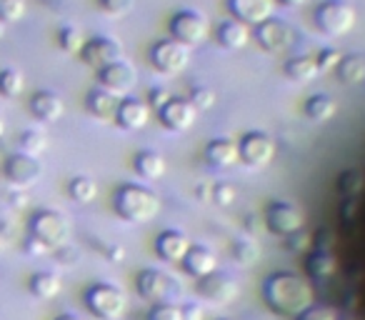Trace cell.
Returning a JSON list of instances; mask_svg holds the SVG:
<instances>
[{
	"mask_svg": "<svg viewBox=\"0 0 365 320\" xmlns=\"http://www.w3.org/2000/svg\"><path fill=\"white\" fill-rule=\"evenodd\" d=\"M263 298L275 313L280 315H298L313 303V290H310L308 280L300 278L288 270H278V273L268 275L263 283Z\"/></svg>",
	"mask_w": 365,
	"mask_h": 320,
	"instance_id": "6da1fadb",
	"label": "cell"
},
{
	"mask_svg": "<svg viewBox=\"0 0 365 320\" xmlns=\"http://www.w3.org/2000/svg\"><path fill=\"white\" fill-rule=\"evenodd\" d=\"M160 210V198L150 188L128 183L115 193V213L128 223H148Z\"/></svg>",
	"mask_w": 365,
	"mask_h": 320,
	"instance_id": "7a4b0ae2",
	"label": "cell"
},
{
	"mask_svg": "<svg viewBox=\"0 0 365 320\" xmlns=\"http://www.w3.org/2000/svg\"><path fill=\"white\" fill-rule=\"evenodd\" d=\"M313 21L323 36L343 38L353 31L355 21H358V13H355V8L350 6L348 0H323L315 8Z\"/></svg>",
	"mask_w": 365,
	"mask_h": 320,
	"instance_id": "3957f363",
	"label": "cell"
},
{
	"mask_svg": "<svg viewBox=\"0 0 365 320\" xmlns=\"http://www.w3.org/2000/svg\"><path fill=\"white\" fill-rule=\"evenodd\" d=\"M31 238L43 243L48 250H58L71 240V223L61 210H38L31 218Z\"/></svg>",
	"mask_w": 365,
	"mask_h": 320,
	"instance_id": "277c9868",
	"label": "cell"
},
{
	"mask_svg": "<svg viewBox=\"0 0 365 320\" xmlns=\"http://www.w3.org/2000/svg\"><path fill=\"white\" fill-rule=\"evenodd\" d=\"M86 308L101 320H118L128 308L125 293L118 285L96 283L86 293Z\"/></svg>",
	"mask_w": 365,
	"mask_h": 320,
	"instance_id": "5b68a950",
	"label": "cell"
},
{
	"mask_svg": "<svg viewBox=\"0 0 365 320\" xmlns=\"http://www.w3.org/2000/svg\"><path fill=\"white\" fill-rule=\"evenodd\" d=\"M168 31H170V38L182 46H200V43L208 38V21L200 11L195 8H182V11L173 13L170 23H168Z\"/></svg>",
	"mask_w": 365,
	"mask_h": 320,
	"instance_id": "8992f818",
	"label": "cell"
},
{
	"mask_svg": "<svg viewBox=\"0 0 365 320\" xmlns=\"http://www.w3.org/2000/svg\"><path fill=\"white\" fill-rule=\"evenodd\" d=\"M148 58H150V66L158 73H163V76H178V73H182L190 66V48L173 41V38L170 41H158L153 43Z\"/></svg>",
	"mask_w": 365,
	"mask_h": 320,
	"instance_id": "52a82bcc",
	"label": "cell"
},
{
	"mask_svg": "<svg viewBox=\"0 0 365 320\" xmlns=\"http://www.w3.org/2000/svg\"><path fill=\"white\" fill-rule=\"evenodd\" d=\"M303 220V210L288 200H273L265 208V225L270 228V233L280 235V238H290V235L300 233Z\"/></svg>",
	"mask_w": 365,
	"mask_h": 320,
	"instance_id": "ba28073f",
	"label": "cell"
},
{
	"mask_svg": "<svg viewBox=\"0 0 365 320\" xmlns=\"http://www.w3.org/2000/svg\"><path fill=\"white\" fill-rule=\"evenodd\" d=\"M123 56H125V48L113 36L91 38V41H86V46H83V51H81V61L86 63V66L96 68V71L110 66V63L123 61Z\"/></svg>",
	"mask_w": 365,
	"mask_h": 320,
	"instance_id": "9c48e42d",
	"label": "cell"
},
{
	"mask_svg": "<svg viewBox=\"0 0 365 320\" xmlns=\"http://www.w3.org/2000/svg\"><path fill=\"white\" fill-rule=\"evenodd\" d=\"M6 180L13 188H33L43 175V163L38 160V155H28V153H16L6 160Z\"/></svg>",
	"mask_w": 365,
	"mask_h": 320,
	"instance_id": "30bf717a",
	"label": "cell"
},
{
	"mask_svg": "<svg viewBox=\"0 0 365 320\" xmlns=\"http://www.w3.org/2000/svg\"><path fill=\"white\" fill-rule=\"evenodd\" d=\"M238 153L240 160H243L248 168H265L275 158V140L268 135V133H245L238 143Z\"/></svg>",
	"mask_w": 365,
	"mask_h": 320,
	"instance_id": "8fae6325",
	"label": "cell"
},
{
	"mask_svg": "<svg viewBox=\"0 0 365 320\" xmlns=\"http://www.w3.org/2000/svg\"><path fill=\"white\" fill-rule=\"evenodd\" d=\"M253 38L263 51L283 53L295 43V31H293V26H288V23L280 21V18H268V21H263L260 26H255Z\"/></svg>",
	"mask_w": 365,
	"mask_h": 320,
	"instance_id": "7c38bea8",
	"label": "cell"
},
{
	"mask_svg": "<svg viewBox=\"0 0 365 320\" xmlns=\"http://www.w3.org/2000/svg\"><path fill=\"white\" fill-rule=\"evenodd\" d=\"M138 293L145 300H155V303H170L180 288H178L175 278H170L168 273L155 268H148L138 275Z\"/></svg>",
	"mask_w": 365,
	"mask_h": 320,
	"instance_id": "4fadbf2b",
	"label": "cell"
},
{
	"mask_svg": "<svg viewBox=\"0 0 365 320\" xmlns=\"http://www.w3.org/2000/svg\"><path fill=\"white\" fill-rule=\"evenodd\" d=\"M135 83H138V71L125 58L98 71V86L106 88L113 96H125V93H130L135 88Z\"/></svg>",
	"mask_w": 365,
	"mask_h": 320,
	"instance_id": "5bb4252c",
	"label": "cell"
},
{
	"mask_svg": "<svg viewBox=\"0 0 365 320\" xmlns=\"http://www.w3.org/2000/svg\"><path fill=\"white\" fill-rule=\"evenodd\" d=\"M195 120H198V110H195L190 100L170 98V100L160 108V123L168 128V130L185 133L195 125Z\"/></svg>",
	"mask_w": 365,
	"mask_h": 320,
	"instance_id": "9a60e30c",
	"label": "cell"
},
{
	"mask_svg": "<svg viewBox=\"0 0 365 320\" xmlns=\"http://www.w3.org/2000/svg\"><path fill=\"white\" fill-rule=\"evenodd\" d=\"M198 295L215 305H225L238 295V285H235V280L230 278V275L215 270V273L198 280Z\"/></svg>",
	"mask_w": 365,
	"mask_h": 320,
	"instance_id": "2e32d148",
	"label": "cell"
},
{
	"mask_svg": "<svg viewBox=\"0 0 365 320\" xmlns=\"http://www.w3.org/2000/svg\"><path fill=\"white\" fill-rule=\"evenodd\" d=\"M225 3H228V11L235 21L253 28L273 18L275 11V0H225Z\"/></svg>",
	"mask_w": 365,
	"mask_h": 320,
	"instance_id": "e0dca14e",
	"label": "cell"
},
{
	"mask_svg": "<svg viewBox=\"0 0 365 320\" xmlns=\"http://www.w3.org/2000/svg\"><path fill=\"white\" fill-rule=\"evenodd\" d=\"M180 263H182V268H185V273H190L198 280L218 270V258H215L213 250L205 248V245H190L188 253H185V258H182Z\"/></svg>",
	"mask_w": 365,
	"mask_h": 320,
	"instance_id": "ac0fdd59",
	"label": "cell"
},
{
	"mask_svg": "<svg viewBox=\"0 0 365 320\" xmlns=\"http://www.w3.org/2000/svg\"><path fill=\"white\" fill-rule=\"evenodd\" d=\"M63 110H66V105H63V98L58 96V93L53 91H38L33 93L31 98V113L36 120L41 123H56L61 120Z\"/></svg>",
	"mask_w": 365,
	"mask_h": 320,
	"instance_id": "d6986e66",
	"label": "cell"
},
{
	"mask_svg": "<svg viewBox=\"0 0 365 320\" xmlns=\"http://www.w3.org/2000/svg\"><path fill=\"white\" fill-rule=\"evenodd\" d=\"M148 115H150V108L145 103L138 100V98H125L118 105L115 120L123 130H140V128L148 125Z\"/></svg>",
	"mask_w": 365,
	"mask_h": 320,
	"instance_id": "ffe728a7",
	"label": "cell"
},
{
	"mask_svg": "<svg viewBox=\"0 0 365 320\" xmlns=\"http://www.w3.org/2000/svg\"><path fill=\"white\" fill-rule=\"evenodd\" d=\"M205 160L218 170L233 168L240 160L238 143L228 140V138H215V140H210L208 148H205Z\"/></svg>",
	"mask_w": 365,
	"mask_h": 320,
	"instance_id": "44dd1931",
	"label": "cell"
},
{
	"mask_svg": "<svg viewBox=\"0 0 365 320\" xmlns=\"http://www.w3.org/2000/svg\"><path fill=\"white\" fill-rule=\"evenodd\" d=\"M188 248H190L188 235L180 233V230H163L155 240V253L163 260H170V263H178V260L185 258Z\"/></svg>",
	"mask_w": 365,
	"mask_h": 320,
	"instance_id": "7402d4cb",
	"label": "cell"
},
{
	"mask_svg": "<svg viewBox=\"0 0 365 320\" xmlns=\"http://www.w3.org/2000/svg\"><path fill=\"white\" fill-rule=\"evenodd\" d=\"M215 41L225 51H240V48L248 46V26L235 21V18L223 21L218 26V31H215Z\"/></svg>",
	"mask_w": 365,
	"mask_h": 320,
	"instance_id": "603a6c76",
	"label": "cell"
},
{
	"mask_svg": "<svg viewBox=\"0 0 365 320\" xmlns=\"http://www.w3.org/2000/svg\"><path fill=\"white\" fill-rule=\"evenodd\" d=\"M118 105H120V100H118V96H113V93H108L106 88H93L91 93L86 96V108L88 113H91L93 118H101V120H106V118H113L118 113Z\"/></svg>",
	"mask_w": 365,
	"mask_h": 320,
	"instance_id": "cb8c5ba5",
	"label": "cell"
},
{
	"mask_svg": "<svg viewBox=\"0 0 365 320\" xmlns=\"http://www.w3.org/2000/svg\"><path fill=\"white\" fill-rule=\"evenodd\" d=\"M305 270L313 280H328L335 273V255L325 245H315L305 260Z\"/></svg>",
	"mask_w": 365,
	"mask_h": 320,
	"instance_id": "d4e9b609",
	"label": "cell"
},
{
	"mask_svg": "<svg viewBox=\"0 0 365 320\" xmlns=\"http://www.w3.org/2000/svg\"><path fill=\"white\" fill-rule=\"evenodd\" d=\"M335 76L343 86H360L365 83V56L363 53H348L335 68Z\"/></svg>",
	"mask_w": 365,
	"mask_h": 320,
	"instance_id": "484cf974",
	"label": "cell"
},
{
	"mask_svg": "<svg viewBox=\"0 0 365 320\" xmlns=\"http://www.w3.org/2000/svg\"><path fill=\"white\" fill-rule=\"evenodd\" d=\"M133 165H135V173L140 175V178H145V180L163 178V175H165V170H168L165 158H163L158 150H140L135 155V160H133Z\"/></svg>",
	"mask_w": 365,
	"mask_h": 320,
	"instance_id": "4316f807",
	"label": "cell"
},
{
	"mask_svg": "<svg viewBox=\"0 0 365 320\" xmlns=\"http://www.w3.org/2000/svg\"><path fill=\"white\" fill-rule=\"evenodd\" d=\"M283 71L293 83H310L320 76V68H318V63H315V58H308V56L288 58V63L283 66Z\"/></svg>",
	"mask_w": 365,
	"mask_h": 320,
	"instance_id": "83f0119b",
	"label": "cell"
},
{
	"mask_svg": "<svg viewBox=\"0 0 365 320\" xmlns=\"http://www.w3.org/2000/svg\"><path fill=\"white\" fill-rule=\"evenodd\" d=\"M28 290H31L33 298L51 300V298H56V295L61 293V278H58L56 273H48V270H43V273H36L31 280H28Z\"/></svg>",
	"mask_w": 365,
	"mask_h": 320,
	"instance_id": "f1b7e54d",
	"label": "cell"
},
{
	"mask_svg": "<svg viewBox=\"0 0 365 320\" xmlns=\"http://www.w3.org/2000/svg\"><path fill=\"white\" fill-rule=\"evenodd\" d=\"M335 113H338V105H335V100L330 96H323V93L308 98V103H305V115H308L313 123L330 120Z\"/></svg>",
	"mask_w": 365,
	"mask_h": 320,
	"instance_id": "f546056e",
	"label": "cell"
},
{
	"mask_svg": "<svg viewBox=\"0 0 365 320\" xmlns=\"http://www.w3.org/2000/svg\"><path fill=\"white\" fill-rule=\"evenodd\" d=\"M68 195H71L76 203L86 205V203H93L98 195V183L88 175H78L68 183Z\"/></svg>",
	"mask_w": 365,
	"mask_h": 320,
	"instance_id": "4dcf8cb0",
	"label": "cell"
},
{
	"mask_svg": "<svg viewBox=\"0 0 365 320\" xmlns=\"http://www.w3.org/2000/svg\"><path fill=\"white\" fill-rule=\"evenodd\" d=\"M58 46H61V51L66 53H81L83 46H86V36H83V31L78 26H73V23H68V26H63L61 31H58Z\"/></svg>",
	"mask_w": 365,
	"mask_h": 320,
	"instance_id": "1f68e13d",
	"label": "cell"
},
{
	"mask_svg": "<svg viewBox=\"0 0 365 320\" xmlns=\"http://www.w3.org/2000/svg\"><path fill=\"white\" fill-rule=\"evenodd\" d=\"M18 145H21V153L41 155L48 148V138H46V133L38 130V128H28V130H23L21 138H18Z\"/></svg>",
	"mask_w": 365,
	"mask_h": 320,
	"instance_id": "d6a6232c",
	"label": "cell"
},
{
	"mask_svg": "<svg viewBox=\"0 0 365 320\" xmlns=\"http://www.w3.org/2000/svg\"><path fill=\"white\" fill-rule=\"evenodd\" d=\"M23 73L16 71V68H6V71H0V96L6 98H18L23 93Z\"/></svg>",
	"mask_w": 365,
	"mask_h": 320,
	"instance_id": "836d02e7",
	"label": "cell"
},
{
	"mask_svg": "<svg viewBox=\"0 0 365 320\" xmlns=\"http://www.w3.org/2000/svg\"><path fill=\"white\" fill-rule=\"evenodd\" d=\"M233 255H235V260H238L240 265H255L260 260V248H258V243H255V240L240 238L238 243H235V248H233Z\"/></svg>",
	"mask_w": 365,
	"mask_h": 320,
	"instance_id": "e575fe53",
	"label": "cell"
},
{
	"mask_svg": "<svg viewBox=\"0 0 365 320\" xmlns=\"http://www.w3.org/2000/svg\"><path fill=\"white\" fill-rule=\"evenodd\" d=\"M295 320H338V310L325 303H310L308 308L295 315Z\"/></svg>",
	"mask_w": 365,
	"mask_h": 320,
	"instance_id": "d590c367",
	"label": "cell"
},
{
	"mask_svg": "<svg viewBox=\"0 0 365 320\" xmlns=\"http://www.w3.org/2000/svg\"><path fill=\"white\" fill-rule=\"evenodd\" d=\"M26 16V0H0V21L11 26Z\"/></svg>",
	"mask_w": 365,
	"mask_h": 320,
	"instance_id": "8d00e7d4",
	"label": "cell"
},
{
	"mask_svg": "<svg viewBox=\"0 0 365 320\" xmlns=\"http://www.w3.org/2000/svg\"><path fill=\"white\" fill-rule=\"evenodd\" d=\"M133 6H135V0H98V8L110 18L128 16L133 11Z\"/></svg>",
	"mask_w": 365,
	"mask_h": 320,
	"instance_id": "74e56055",
	"label": "cell"
},
{
	"mask_svg": "<svg viewBox=\"0 0 365 320\" xmlns=\"http://www.w3.org/2000/svg\"><path fill=\"white\" fill-rule=\"evenodd\" d=\"M148 320H182V308L175 303H155Z\"/></svg>",
	"mask_w": 365,
	"mask_h": 320,
	"instance_id": "f35d334b",
	"label": "cell"
},
{
	"mask_svg": "<svg viewBox=\"0 0 365 320\" xmlns=\"http://www.w3.org/2000/svg\"><path fill=\"white\" fill-rule=\"evenodd\" d=\"M343 61V53L338 48H323V51L315 56V63H318L320 73H330L338 68V63Z\"/></svg>",
	"mask_w": 365,
	"mask_h": 320,
	"instance_id": "ab89813d",
	"label": "cell"
},
{
	"mask_svg": "<svg viewBox=\"0 0 365 320\" xmlns=\"http://www.w3.org/2000/svg\"><path fill=\"white\" fill-rule=\"evenodd\" d=\"M190 103H193V108L195 110H210V108L215 105V93L210 91V88H193L190 91V98H188Z\"/></svg>",
	"mask_w": 365,
	"mask_h": 320,
	"instance_id": "60d3db41",
	"label": "cell"
},
{
	"mask_svg": "<svg viewBox=\"0 0 365 320\" xmlns=\"http://www.w3.org/2000/svg\"><path fill=\"white\" fill-rule=\"evenodd\" d=\"M235 198H238V190L233 188L230 183H218L213 190V200L218 205H233Z\"/></svg>",
	"mask_w": 365,
	"mask_h": 320,
	"instance_id": "b9f144b4",
	"label": "cell"
},
{
	"mask_svg": "<svg viewBox=\"0 0 365 320\" xmlns=\"http://www.w3.org/2000/svg\"><path fill=\"white\" fill-rule=\"evenodd\" d=\"M148 100H150L153 108H158V110H160V108L170 100V93H168V88H153L150 96H148Z\"/></svg>",
	"mask_w": 365,
	"mask_h": 320,
	"instance_id": "7bdbcfd3",
	"label": "cell"
},
{
	"mask_svg": "<svg viewBox=\"0 0 365 320\" xmlns=\"http://www.w3.org/2000/svg\"><path fill=\"white\" fill-rule=\"evenodd\" d=\"M182 320H203V308L198 303L182 305Z\"/></svg>",
	"mask_w": 365,
	"mask_h": 320,
	"instance_id": "ee69618b",
	"label": "cell"
},
{
	"mask_svg": "<svg viewBox=\"0 0 365 320\" xmlns=\"http://www.w3.org/2000/svg\"><path fill=\"white\" fill-rule=\"evenodd\" d=\"M56 255H58V258H63L61 260L63 265H73V263H76V258H78V250H73L71 245H63V248L56 250Z\"/></svg>",
	"mask_w": 365,
	"mask_h": 320,
	"instance_id": "f6af8a7d",
	"label": "cell"
},
{
	"mask_svg": "<svg viewBox=\"0 0 365 320\" xmlns=\"http://www.w3.org/2000/svg\"><path fill=\"white\" fill-rule=\"evenodd\" d=\"M26 250L28 253H33V255H43V253H48V248L43 243H38L36 238H31V240H26Z\"/></svg>",
	"mask_w": 365,
	"mask_h": 320,
	"instance_id": "bcb514c9",
	"label": "cell"
},
{
	"mask_svg": "<svg viewBox=\"0 0 365 320\" xmlns=\"http://www.w3.org/2000/svg\"><path fill=\"white\" fill-rule=\"evenodd\" d=\"M275 3H280L283 8H300V6H305L308 0H275Z\"/></svg>",
	"mask_w": 365,
	"mask_h": 320,
	"instance_id": "7dc6e473",
	"label": "cell"
},
{
	"mask_svg": "<svg viewBox=\"0 0 365 320\" xmlns=\"http://www.w3.org/2000/svg\"><path fill=\"white\" fill-rule=\"evenodd\" d=\"M3 133H6V118L0 115V138H3Z\"/></svg>",
	"mask_w": 365,
	"mask_h": 320,
	"instance_id": "c3c4849f",
	"label": "cell"
},
{
	"mask_svg": "<svg viewBox=\"0 0 365 320\" xmlns=\"http://www.w3.org/2000/svg\"><path fill=\"white\" fill-rule=\"evenodd\" d=\"M56 320H81V318H76V315H58Z\"/></svg>",
	"mask_w": 365,
	"mask_h": 320,
	"instance_id": "681fc988",
	"label": "cell"
},
{
	"mask_svg": "<svg viewBox=\"0 0 365 320\" xmlns=\"http://www.w3.org/2000/svg\"><path fill=\"white\" fill-rule=\"evenodd\" d=\"M3 33H6V23L0 21V38H3Z\"/></svg>",
	"mask_w": 365,
	"mask_h": 320,
	"instance_id": "f907efd6",
	"label": "cell"
},
{
	"mask_svg": "<svg viewBox=\"0 0 365 320\" xmlns=\"http://www.w3.org/2000/svg\"><path fill=\"white\" fill-rule=\"evenodd\" d=\"M223 320H228V318H223Z\"/></svg>",
	"mask_w": 365,
	"mask_h": 320,
	"instance_id": "816d5d0a",
	"label": "cell"
}]
</instances>
